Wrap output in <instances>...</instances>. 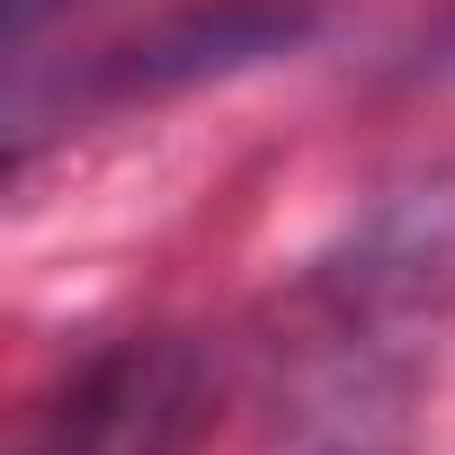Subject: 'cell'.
<instances>
[{"label": "cell", "instance_id": "obj_2", "mask_svg": "<svg viewBox=\"0 0 455 455\" xmlns=\"http://www.w3.org/2000/svg\"><path fill=\"white\" fill-rule=\"evenodd\" d=\"M214 419V366L179 331L108 339L36 419L28 455H196Z\"/></svg>", "mask_w": 455, "mask_h": 455}, {"label": "cell", "instance_id": "obj_1", "mask_svg": "<svg viewBox=\"0 0 455 455\" xmlns=\"http://www.w3.org/2000/svg\"><path fill=\"white\" fill-rule=\"evenodd\" d=\"M455 313V188H402L286 304L259 455H402Z\"/></svg>", "mask_w": 455, "mask_h": 455}, {"label": "cell", "instance_id": "obj_4", "mask_svg": "<svg viewBox=\"0 0 455 455\" xmlns=\"http://www.w3.org/2000/svg\"><path fill=\"white\" fill-rule=\"evenodd\" d=\"M63 10H72V0H10V45H28V36H36L45 19H63Z\"/></svg>", "mask_w": 455, "mask_h": 455}, {"label": "cell", "instance_id": "obj_3", "mask_svg": "<svg viewBox=\"0 0 455 455\" xmlns=\"http://www.w3.org/2000/svg\"><path fill=\"white\" fill-rule=\"evenodd\" d=\"M313 28H322V0H188V10L125 36L99 63V90L108 99L196 90V81H223V72H251L268 54H295Z\"/></svg>", "mask_w": 455, "mask_h": 455}]
</instances>
